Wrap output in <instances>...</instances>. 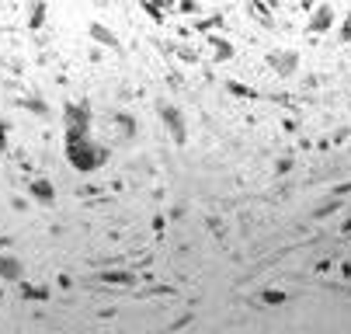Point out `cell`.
Masks as SVG:
<instances>
[{"label": "cell", "instance_id": "cell-1", "mask_svg": "<svg viewBox=\"0 0 351 334\" xmlns=\"http://www.w3.org/2000/svg\"><path fill=\"white\" fill-rule=\"evenodd\" d=\"M0 272H4V275H11V278H18V272H21V268H18L11 258H4V261H0Z\"/></svg>", "mask_w": 351, "mask_h": 334}]
</instances>
